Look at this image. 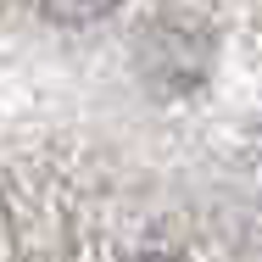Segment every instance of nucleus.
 <instances>
[{
	"instance_id": "obj_1",
	"label": "nucleus",
	"mask_w": 262,
	"mask_h": 262,
	"mask_svg": "<svg viewBox=\"0 0 262 262\" xmlns=\"http://www.w3.org/2000/svg\"><path fill=\"white\" fill-rule=\"evenodd\" d=\"M112 6H117V0H45V11H51L56 23H95Z\"/></svg>"
},
{
	"instance_id": "obj_2",
	"label": "nucleus",
	"mask_w": 262,
	"mask_h": 262,
	"mask_svg": "<svg viewBox=\"0 0 262 262\" xmlns=\"http://www.w3.org/2000/svg\"><path fill=\"white\" fill-rule=\"evenodd\" d=\"M134 262H179V257H167V251H145V257H134Z\"/></svg>"
}]
</instances>
